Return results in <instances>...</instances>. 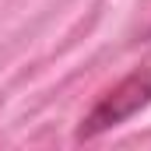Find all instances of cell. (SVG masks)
I'll return each instance as SVG.
<instances>
[{"label": "cell", "mask_w": 151, "mask_h": 151, "mask_svg": "<svg viewBox=\"0 0 151 151\" xmlns=\"http://www.w3.org/2000/svg\"><path fill=\"white\" fill-rule=\"evenodd\" d=\"M148 102H151V74L148 70H137V74L123 77L116 88H109V91L91 106V113L81 119L77 141H91V137L113 130L119 123H127L134 113H141Z\"/></svg>", "instance_id": "obj_1"}]
</instances>
